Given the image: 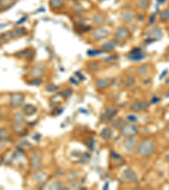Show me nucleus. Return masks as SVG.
Masks as SVG:
<instances>
[{"label": "nucleus", "instance_id": "7ed1b4c3", "mask_svg": "<svg viewBox=\"0 0 169 190\" xmlns=\"http://www.w3.org/2000/svg\"><path fill=\"white\" fill-rule=\"evenodd\" d=\"M147 107H148V103L146 101H140V102H137L131 106V109L135 110V111H141V110H144L145 108H146Z\"/></svg>", "mask_w": 169, "mask_h": 190}, {"label": "nucleus", "instance_id": "f257e3e1", "mask_svg": "<svg viewBox=\"0 0 169 190\" xmlns=\"http://www.w3.org/2000/svg\"><path fill=\"white\" fill-rule=\"evenodd\" d=\"M154 150H155V145L152 141L145 140L140 144L138 148V152L142 156H149L154 152Z\"/></svg>", "mask_w": 169, "mask_h": 190}, {"label": "nucleus", "instance_id": "f03ea898", "mask_svg": "<svg viewBox=\"0 0 169 190\" xmlns=\"http://www.w3.org/2000/svg\"><path fill=\"white\" fill-rule=\"evenodd\" d=\"M24 97L20 94H14L10 97V104L13 107H19L23 103Z\"/></svg>", "mask_w": 169, "mask_h": 190}, {"label": "nucleus", "instance_id": "423d86ee", "mask_svg": "<svg viewBox=\"0 0 169 190\" xmlns=\"http://www.w3.org/2000/svg\"><path fill=\"white\" fill-rule=\"evenodd\" d=\"M165 160L167 161V162H168L169 163V155H167V156H166V157H165Z\"/></svg>", "mask_w": 169, "mask_h": 190}, {"label": "nucleus", "instance_id": "20e7f679", "mask_svg": "<svg viewBox=\"0 0 169 190\" xmlns=\"http://www.w3.org/2000/svg\"><path fill=\"white\" fill-rule=\"evenodd\" d=\"M127 128H132V132H130L129 134H128L127 133V131H124V134H126V136H131V135H133V134H136L137 133V131H138V129H137V127H135V126H134V125H129V126H126ZM128 130H130L131 131V129H128Z\"/></svg>", "mask_w": 169, "mask_h": 190}, {"label": "nucleus", "instance_id": "39448f33", "mask_svg": "<svg viewBox=\"0 0 169 190\" xmlns=\"http://www.w3.org/2000/svg\"><path fill=\"white\" fill-rule=\"evenodd\" d=\"M161 18L162 20H167L169 19V11L168 10H164L163 12H161Z\"/></svg>", "mask_w": 169, "mask_h": 190}, {"label": "nucleus", "instance_id": "0eeeda50", "mask_svg": "<svg viewBox=\"0 0 169 190\" xmlns=\"http://www.w3.org/2000/svg\"><path fill=\"white\" fill-rule=\"evenodd\" d=\"M2 8H3V5H2V4H1V3H0V10H1V9H2Z\"/></svg>", "mask_w": 169, "mask_h": 190}, {"label": "nucleus", "instance_id": "6e6552de", "mask_svg": "<svg viewBox=\"0 0 169 190\" xmlns=\"http://www.w3.org/2000/svg\"><path fill=\"white\" fill-rule=\"evenodd\" d=\"M0 161H1V158H0Z\"/></svg>", "mask_w": 169, "mask_h": 190}]
</instances>
